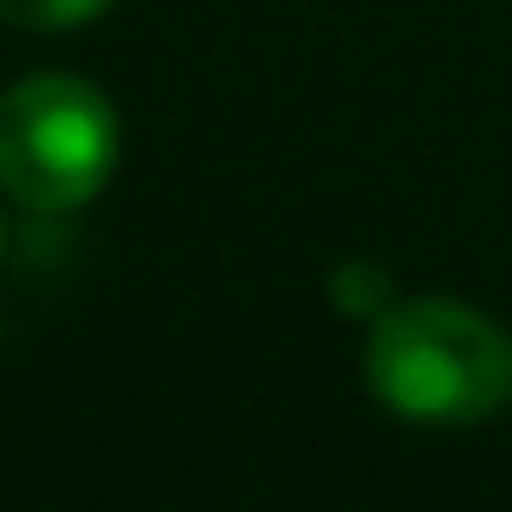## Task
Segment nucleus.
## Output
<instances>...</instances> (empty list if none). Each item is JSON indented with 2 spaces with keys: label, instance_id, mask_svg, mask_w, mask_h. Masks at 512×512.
I'll return each instance as SVG.
<instances>
[{
  "label": "nucleus",
  "instance_id": "1",
  "mask_svg": "<svg viewBox=\"0 0 512 512\" xmlns=\"http://www.w3.org/2000/svg\"><path fill=\"white\" fill-rule=\"evenodd\" d=\"M363 376L402 422L474 428L512 402V331L461 299H396L370 318Z\"/></svg>",
  "mask_w": 512,
  "mask_h": 512
},
{
  "label": "nucleus",
  "instance_id": "2",
  "mask_svg": "<svg viewBox=\"0 0 512 512\" xmlns=\"http://www.w3.org/2000/svg\"><path fill=\"white\" fill-rule=\"evenodd\" d=\"M117 104L91 78L33 72L0 91V188L39 214L85 208L117 169Z\"/></svg>",
  "mask_w": 512,
  "mask_h": 512
},
{
  "label": "nucleus",
  "instance_id": "3",
  "mask_svg": "<svg viewBox=\"0 0 512 512\" xmlns=\"http://www.w3.org/2000/svg\"><path fill=\"white\" fill-rule=\"evenodd\" d=\"M331 299H338V312H350V318H383L389 305H396V286H389L383 266H370V260H344V266H338V279H331Z\"/></svg>",
  "mask_w": 512,
  "mask_h": 512
},
{
  "label": "nucleus",
  "instance_id": "4",
  "mask_svg": "<svg viewBox=\"0 0 512 512\" xmlns=\"http://www.w3.org/2000/svg\"><path fill=\"white\" fill-rule=\"evenodd\" d=\"M117 0H0V20L26 26V33H59V26H85Z\"/></svg>",
  "mask_w": 512,
  "mask_h": 512
},
{
  "label": "nucleus",
  "instance_id": "5",
  "mask_svg": "<svg viewBox=\"0 0 512 512\" xmlns=\"http://www.w3.org/2000/svg\"><path fill=\"white\" fill-rule=\"evenodd\" d=\"M0 253H7V221H0Z\"/></svg>",
  "mask_w": 512,
  "mask_h": 512
}]
</instances>
